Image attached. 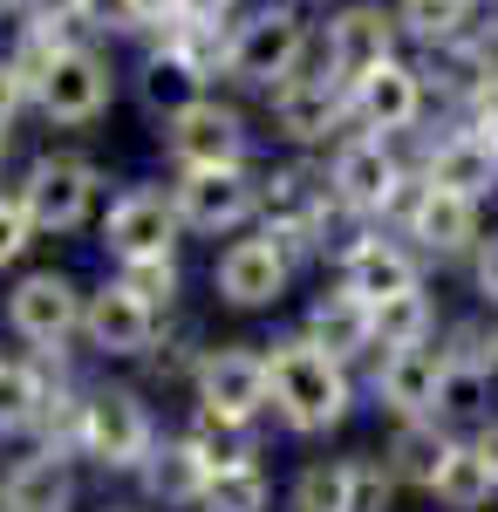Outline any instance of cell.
Instances as JSON below:
<instances>
[{"label": "cell", "instance_id": "32", "mask_svg": "<svg viewBox=\"0 0 498 512\" xmlns=\"http://www.w3.org/2000/svg\"><path fill=\"white\" fill-rule=\"evenodd\" d=\"M267 506H273V478H267V465L253 458V465H232V472L205 478V492H198L192 512H267Z\"/></svg>", "mask_w": 498, "mask_h": 512}, {"label": "cell", "instance_id": "11", "mask_svg": "<svg viewBox=\"0 0 498 512\" xmlns=\"http://www.w3.org/2000/svg\"><path fill=\"white\" fill-rule=\"evenodd\" d=\"M171 198H178L185 233L239 239L246 226H260V171H253V164H226V171H178Z\"/></svg>", "mask_w": 498, "mask_h": 512}, {"label": "cell", "instance_id": "37", "mask_svg": "<svg viewBox=\"0 0 498 512\" xmlns=\"http://www.w3.org/2000/svg\"><path fill=\"white\" fill-rule=\"evenodd\" d=\"M471 301L485 308V315H498V219H492V233L478 239V253H471Z\"/></svg>", "mask_w": 498, "mask_h": 512}, {"label": "cell", "instance_id": "3", "mask_svg": "<svg viewBox=\"0 0 498 512\" xmlns=\"http://www.w3.org/2000/svg\"><path fill=\"white\" fill-rule=\"evenodd\" d=\"M328 185L342 198L348 226H389L403 192L417 185V158H403V144H389V137L348 130L342 144L328 151Z\"/></svg>", "mask_w": 498, "mask_h": 512}, {"label": "cell", "instance_id": "1", "mask_svg": "<svg viewBox=\"0 0 498 512\" xmlns=\"http://www.w3.org/2000/svg\"><path fill=\"white\" fill-rule=\"evenodd\" d=\"M267 376H273V417L294 437H328L355 410V369L328 355L307 328H287L267 342Z\"/></svg>", "mask_w": 498, "mask_h": 512}, {"label": "cell", "instance_id": "25", "mask_svg": "<svg viewBox=\"0 0 498 512\" xmlns=\"http://www.w3.org/2000/svg\"><path fill=\"white\" fill-rule=\"evenodd\" d=\"M423 499L437 512H492L498 506V472H492V458L478 451V437H458V444H451L444 472L430 478Z\"/></svg>", "mask_w": 498, "mask_h": 512}, {"label": "cell", "instance_id": "10", "mask_svg": "<svg viewBox=\"0 0 498 512\" xmlns=\"http://www.w3.org/2000/svg\"><path fill=\"white\" fill-rule=\"evenodd\" d=\"M396 55H403V28H396V7H383V0H348L314 41V62L348 89L362 76H376L383 62H396Z\"/></svg>", "mask_w": 498, "mask_h": 512}, {"label": "cell", "instance_id": "38", "mask_svg": "<svg viewBox=\"0 0 498 512\" xmlns=\"http://www.w3.org/2000/svg\"><path fill=\"white\" fill-rule=\"evenodd\" d=\"M35 103V82H28V69L14 62V55H0V130H14V117Z\"/></svg>", "mask_w": 498, "mask_h": 512}, {"label": "cell", "instance_id": "17", "mask_svg": "<svg viewBox=\"0 0 498 512\" xmlns=\"http://www.w3.org/2000/svg\"><path fill=\"white\" fill-rule=\"evenodd\" d=\"M82 308H89V294H82L76 280L55 274V267H35V274L14 280V294H7V328L28 349H69L82 335Z\"/></svg>", "mask_w": 498, "mask_h": 512}, {"label": "cell", "instance_id": "16", "mask_svg": "<svg viewBox=\"0 0 498 512\" xmlns=\"http://www.w3.org/2000/svg\"><path fill=\"white\" fill-rule=\"evenodd\" d=\"M348 103H355V130H369V137H389V144L423 137V123H430V82H423V62H410V55L383 62L376 76H362L355 89H348Z\"/></svg>", "mask_w": 498, "mask_h": 512}, {"label": "cell", "instance_id": "9", "mask_svg": "<svg viewBox=\"0 0 498 512\" xmlns=\"http://www.w3.org/2000/svg\"><path fill=\"white\" fill-rule=\"evenodd\" d=\"M157 451V417L151 403L137 390H89V424H82V458L96 465V472H116V478H137L144 472V458Z\"/></svg>", "mask_w": 498, "mask_h": 512}, {"label": "cell", "instance_id": "5", "mask_svg": "<svg viewBox=\"0 0 498 512\" xmlns=\"http://www.w3.org/2000/svg\"><path fill=\"white\" fill-rule=\"evenodd\" d=\"M389 226L423 253V267H471L478 239L492 233V219H485V205H478V198L444 192V185H430L423 171H417V185L403 192V205H396V219H389Z\"/></svg>", "mask_w": 498, "mask_h": 512}, {"label": "cell", "instance_id": "40", "mask_svg": "<svg viewBox=\"0 0 498 512\" xmlns=\"http://www.w3.org/2000/svg\"><path fill=\"white\" fill-rule=\"evenodd\" d=\"M471 437H478V451L492 458V472H498V410H492V417H485V424H478V431H471Z\"/></svg>", "mask_w": 498, "mask_h": 512}, {"label": "cell", "instance_id": "43", "mask_svg": "<svg viewBox=\"0 0 498 512\" xmlns=\"http://www.w3.org/2000/svg\"><path fill=\"white\" fill-rule=\"evenodd\" d=\"M294 7H314V0H294Z\"/></svg>", "mask_w": 498, "mask_h": 512}, {"label": "cell", "instance_id": "8", "mask_svg": "<svg viewBox=\"0 0 498 512\" xmlns=\"http://www.w3.org/2000/svg\"><path fill=\"white\" fill-rule=\"evenodd\" d=\"M267 103H273V137H287L294 151H335L348 130H355L348 82H335L321 62H307L301 76H287Z\"/></svg>", "mask_w": 498, "mask_h": 512}, {"label": "cell", "instance_id": "33", "mask_svg": "<svg viewBox=\"0 0 498 512\" xmlns=\"http://www.w3.org/2000/svg\"><path fill=\"white\" fill-rule=\"evenodd\" d=\"M110 280L123 294H137L144 308H157V315H171V301H178V260H116Z\"/></svg>", "mask_w": 498, "mask_h": 512}, {"label": "cell", "instance_id": "6", "mask_svg": "<svg viewBox=\"0 0 498 512\" xmlns=\"http://www.w3.org/2000/svg\"><path fill=\"white\" fill-rule=\"evenodd\" d=\"M14 192L28 205L35 233L69 239V233H82V226L96 219V205H103V164L82 158V151H41V158L21 171Z\"/></svg>", "mask_w": 498, "mask_h": 512}, {"label": "cell", "instance_id": "15", "mask_svg": "<svg viewBox=\"0 0 498 512\" xmlns=\"http://www.w3.org/2000/svg\"><path fill=\"white\" fill-rule=\"evenodd\" d=\"M301 274V260L267 233H239L219 246V260H212V287H219V301L226 308H280L287 301V287Z\"/></svg>", "mask_w": 498, "mask_h": 512}, {"label": "cell", "instance_id": "44", "mask_svg": "<svg viewBox=\"0 0 498 512\" xmlns=\"http://www.w3.org/2000/svg\"><path fill=\"white\" fill-rule=\"evenodd\" d=\"M116 512H130V506H116Z\"/></svg>", "mask_w": 498, "mask_h": 512}, {"label": "cell", "instance_id": "39", "mask_svg": "<svg viewBox=\"0 0 498 512\" xmlns=\"http://www.w3.org/2000/svg\"><path fill=\"white\" fill-rule=\"evenodd\" d=\"M130 14H137V28H144V35H164V28L185 14V0H130Z\"/></svg>", "mask_w": 498, "mask_h": 512}, {"label": "cell", "instance_id": "34", "mask_svg": "<svg viewBox=\"0 0 498 512\" xmlns=\"http://www.w3.org/2000/svg\"><path fill=\"white\" fill-rule=\"evenodd\" d=\"M348 465H355V512H389L403 499V478L389 472L383 451H348Z\"/></svg>", "mask_w": 498, "mask_h": 512}, {"label": "cell", "instance_id": "45", "mask_svg": "<svg viewBox=\"0 0 498 512\" xmlns=\"http://www.w3.org/2000/svg\"><path fill=\"white\" fill-rule=\"evenodd\" d=\"M492 328H498V315H492Z\"/></svg>", "mask_w": 498, "mask_h": 512}, {"label": "cell", "instance_id": "41", "mask_svg": "<svg viewBox=\"0 0 498 512\" xmlns=\"http://www.w3.org/2000/svg\"><path fill=\"white\" fill-rule=\"evenodd\" d=\"M7 158H14V130H0V171H7Z\"/></svg>", "mask_w": 498, "mask_h": 512}, {"label": "cell", "instance_id": "22", "mask_svg": "<svg viewBox=\"0 0 498 512\" xmlns=\"http://www.w3.org/2000/svg\"><path fill=\"white\" fill-rule=\"evenodd\" d=\"M301 328L328 355H342L348 369H355V362H376V308H369V301H355L348 287H321V294L307 301Z\"/></svg>", "mask_w": 498, "mask_h": 512}, {"label": "cell", "instance_id": "13", "mask_svg": "<svg viewBox=\"0 0 498 512\" xmlns=\"http://www.w3.org/2000/svg\"><path fill=\"white\" fill-rule=\"evenodd\" d=\"M164 158L178 171H226L253 158V130L226 96H192L178 117H164Z\"/></svg>", "mask_w": 498, "mask_h": 512}, {"label": "cell", "instance_id": "29", "mask_svg": "<svg viewBox=\"0 0 498 512\" xmlns=\"http://www.w3.org/2000/svg\"><path fill=\"white\" fill-rule=\"evenodd\" d=\"M192 96H205V76H198L192 62H178L171 48H151L144 69H137V103H144L151 117H178Z\"/></svg>", "mask_w": 498, "mask_h": 512}, {"label": "cell", "instance_id": "20", "mask_svg": "<svg viewBox=\"0 0 498 512\" xmlns=\"http://www.w3.org/2000/svg\"><path fill=\"white\" fill-rule=\"evenodd\" d=\"M444 342H423V349H389L369 362V396L389 410V424L403 417H437V390H444Z\"/></svg>", "mask_w": 498, "mask_h": 512}, {"label": "cell", "instance_id": "7", "mask_svg": "<svg viewBox=\"0 0 498 512\" xmlns=\"http://www.w3.org/2000/svg\"><path fill=\"white\" fill-rule=\"evenodd\" d=\"M423 280H430V267H423V253L396 233V226H355V233L335 246V287H348V294L369 301V308H383V301L410 294Z\"/></svg>", "mask_w": 498, "mask_h": 512}, {"label": "cell", "instance_id": "21", "mask_svg": "<svg viewBox=\"0 0 498 512\" xmlns=\"http://www.w3.org/2000/svg\"><path fill=\"white\" fill-rule=\"evenodd\" d=\"M417 171L430 178V185H444V192L478 198V205L498 198V151L478 137V130H464V123H444L437 137H423Z\"/></svg>", "mask_w": 498, "mask_h": 512}, {"label": "cell", "instance_id": "12", "mask_svg": "<svg viewBox=\"0 0 498 512\" xmlns=\"http://www.w3.org/2000/svg\"><path fill=\"white\" fill-rule=\"evenodd\" d=\"M110 103H116V69H110V55L89 48V41H69V48L35 76V110L48 123H62V130L96 123Z\"/></svg>", "mask_w": 498, "mask_h": 512}, {"label": "cell", "instance_id": "35", "mask_svg": "<svg viewBox=\"0 0 498 512\" xmlns=\"http://www.w3.org/2000/svg\"><path fill=\"white\" fill-rule=\"evenodd\" d=\"M35 239L41 233H35V219H28V205H21V192H0V274L21 267Z\"/></svg>", "mask_w": 498, "mask_h": 512}, {"label": "cell", "instance_id": "24", "mask_svg": "<svg viewBox=\"0 0 498 512\" xmlns=\"http://www.w3.org/2000/svg\"><path fill=\"white\" fill-rule=\"evenodd\" d=\"M451 444H458V431H444L437 417H403V424H389L383 458H389V472L403 478V492H430V478L444 472Z\"/></svg>", "mask_w": 498, "mask_h": 512}, {"label": "cell", "instance_id": "28", "mask_svg": "<svg viewBox=\"0 0 498 512\" xmlns=\"http://www.w3.org/2000/svg\"><path fill=\"white\" fill-rule=\"evenodd\" d=\"M55 383H62V376H48L35 355H28V362H0V437H35Z\"/></svg>", "mask_w": 498, "mask_h": 512}, {"label": "cell", "instance_id": "19", "mask_svg": "<svg viewBox=\"0 0 498 512\" xmlns=\"http://www.w3.org/2000/svg\"><path fill=\"white\" fill-rule=\"evenodd\" d=\"M157 335H164V315L144 308L137 294H123L116 280L103 287H89V308H82V342L96 355H110V362H144L157 349Z\"/></svg>", "mask_w": 498, "mask_h": 512}, {"label": "cell", "instance_id": "23", "mask_svg": "<svg viewBox=\"0 0 498 512\" xmlns=\"http://www.w3.org/2000/svg\"><path fill=\"white\" fill-rule=\"evenodd\" d=\"M0 512H76V472L69 458L28 451L0 472Z\"/></svg>", "mask_w": 498, "mask_h": 512}, {"label": "cell", "instance_id": "27", "mask_svg": "<svg viewBox=\"0 0 498 512\" xmlns=\"http://www.w3.org/2000/svg\"><path fill=\"white\" fill-rule=\"evenodd\" d=\"M437 335H444V308H437V287H430V280L376 308V355L423 349V342H437Z\"/></svg>", "mask_w": 498, "mask_h": 512}, {"label": "cell", "instance_id": "18", "mask_svg": "<svg viewBox=\"0 0 498 512\" xmlns=\"http://www.w3.org/2000/svg\"><path fill=\"white\" fill-rule=\"evenodd\" d=\"M178 198L157 192V185H130L103 205V253L110 260H171L178 253Z\"/></svg>", "mask_w": 498, "mask_h": 512}, {"label": "cell", "instance_id": "26", "mask_svg": "<svg viewBox=\"0 0 498 512\" xmlns=\"http://www.w3.org/2000/svg\"><path fill=\"white\" fill-rule=\"evenodd\" d=\"M205 478L212 472L198 465V451L185 444V431H178V437H157V451L144 458L137 485H144V499H157V506H198Z\"/></svg>", "mask_w": 498, "mask_h": 512}, {"label": "cell", "instance_id": "30", "mask_svg": "<svg viewBox=\"0 0 498 512\" xmlns=\"http://www.w3.org/2000/svg\"><path fill=\"white\" fill-rule=\"evenodd\" d=\"M287 512H355V465L342 458H307L287 485Z\"/></svg>", "mask_w": 498, "mask_h": 512}, {"label": "cell", "instance_id": "42", "mask_svg": "<svg viewBox=\"0 0 498 512\" xmlns=\"http://www.w3.org/2000/svg\"><path fill=\"white\" fill-rule=\"evenodd\" d=\"M7 7H14V0H0V14H7Z\"/></svg>", "mask_w": 498, "mask_h": 512}, {"label": "cell", "instance_id": "14", "mask_svg": "<svg viewBox=\"0 0 498 512\" xmlns=\"http://www.w3.org/2000/svg\"><path fill=\"white\" fill-rule=\"evenodd\" d=\"M192 396H198V410H212V417L260 424L273 410L267 349H253V342H219V349H205V362H198V376H192Z\"/></svg>", "mask_w": 498, "mask_h": 512}, {"label": "cell", "instance_id": "4", "mask_svg": "<svg viewBox=\"0 0 498 512\" xmlns=\"http://www.w3.org/2000/svg\"><path fill=\"white\" fill-rule=\"evenodd\" d=\"M314 62V28L301 21L294 0H267L246 21H232V48H226V76L246 89H280L287 76H301Z\"/></svg>", "mask_w": 498, "mask_h": 512}, {"label": "cell", "instance_id": "2", "mask_svg": "<svg viewBox=\"0 0 498 512\" xmlns=\"http://www.w3.org/2000/svg\"><path fill=\"white\" fill-rule=\"evenodd\" d=\"M335 219H348L335 185H328V164L314 158H287L260 171V233L280 239L294 260H314V253H328V233H335Z\"/></svg>", "mask_w": 498, "mask_h": 512}, {"label": "cell", "instance_id": "31", "mask_svg": "<svg viewBox=\"0 0 498 512\" xmlns=\"http://www.w3.org/2000/svg\"><path fill=\"white\" fill-rule=\"evenodd\" d=\"M185 444L198 451V465H205V472H232V465H253V458H260L253 424H232V417H212V410H192Z\"/></svg>", "mask_w": 498, "mask_h": 512}, {"label": "cell", "instance_id": "36", "mask_svg": "<svg viewBox=\"0 0 498 512\" xmlns=\"http://www.w3.org/2000/svg\"><path fill=\"white\" fill-rule=\"evenodd\" d=\"M157 376H198V362H205V349H198L192 328H171V335H157V349L144 355Z\"/></svg>", "mask_w": 498, "mask_h": 512}]
</instances>
